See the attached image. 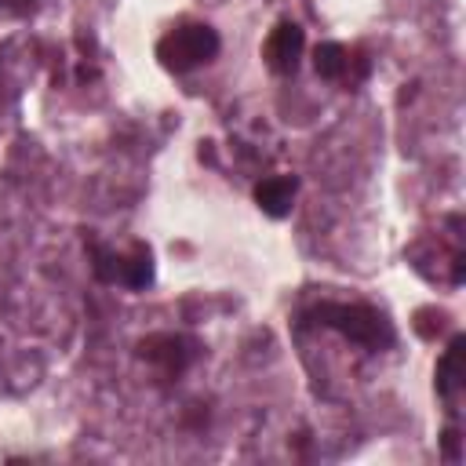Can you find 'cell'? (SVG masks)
<instances>
[{
	"mask_svg": "<svg viewBox=\"0 0 466 466\" xmlns=\"http://www.w3.org/2000/svg\"><path fill=\"white\" fill-rule=\"evenodd\" d=\"M309 317H313L317 324L339 331L342 339H350V342L371 350V353L390 350L393 339H397V331H393V324L386 320V313H379L375 306H364V302H320V306H313Z\"/></svg>",
	"mask_w": 466,
	"mask_h": 466,
	"instance_id": "obj_1",
	"label": "cell"
},
{
	"mask_svg": "<svg viewBox=\"0 0 466 466\" xmlns=\"http://www.w3.org/2000/svg\"><path fill=\"white\" fill-rule=\"evenodd\" d=\"M218 55V33L204 22H182L157 40V58L171 73H189Z\"/></svg>",
	"mask_w": 466,
	"mask_h": 466,
	"instance_id": "obj_2",
	"label": "cell"
},
{
	"mask_svg": "<svg viewBox=\"0 0 466 466\" xmlns=\"http://www.w3.org/2000/svg\"><path fill=\"white\" fill-rule=\"evenodd\" d=\"M138 357L157 364L164 379H175L189 368V360L197 357V342L186 335H149L138 342Z\"/></svg>",
	"mask_w": 466,
	"mask_h": 466,
	"instance_id": "obj_3",
	"label": "cell"
},
{
	"mask_svg": "<svg viewBox=\"0 0 466 466\" xmlns=\"http://www.w3.org/2000/svg\"><path fill=\"white\" fill-rule=\"evenodd\" d=\"M302 47H306V33L302 25L295 22H277L262 44V58L273 73H295L299 58H302Z\"/></svg>",
	"mask_w": 466,
	"mask_h": 466,
	"instance_id": "obj_4",
	"label": "cell"
},
{
	"mask_svg": "<svg viewBox=\"0 0 466 466\" xmlns=\"http://www.w3.org/2000/svg\"><path fill=\"white\" fill-rule=\"evenodd\" d=\"M462 386H466V339L455 335L451 346L444 350V357L437 360V397L455 404Z\"/></svg>",
	"mask_w": 466,
	"mask_h": 466,
	"instance_id": "obj_5",
	"label": "cell"
},
{
	"mask_svg": "<svg viewBox=\"0 0 466 466\" xmlns=\"http://www.w3.org/2000/svg\"><path fill=\"white\" fill-rule=\"evenodd\" d=\"M295 193H299V178L295 175H269L255 186V204L269 215V218H284L295 208Z\"/></svg>",
	"mask_w": 466,
	"mask_h": 466,
	"instance_id": "obj_6",
	"label": "cell"
},
{
	"mask_svg": "<svg viewBox=\"0 0 466 466\" xmlns=\"http://www.w3.org/2000/svg\"><path fill=\"white\" fill-rule=\"evenodd\" d=\"M116 284L124 288H146L153 284V255L146 244H135L127 255H120L116 262Z\"/></svg>",
	"mask_w": 466,
	"mask_h": 466,
	"instance_id": "obj_7",
	"label": "cell"
},
{
	"mask_svg": "<svg viewBox=\"0 0 466 466\" xmlns=\"http://www.w3.org/2000/svg\"><path fill=\"white\" fill-rule=\"evenodd\" d=\"M350 62H353V55L342 47V44H317V51H313V69H317V76L320 80H346L350 76Z\"/></svg>",
	"mask_w": 466,
	"mask_h": 466,
	"instance_id": "obj_8",
	"label": "cell"
},
{
	"mask_svg": "<svg viewBox=\"0 0 466 466\" xmlns=\"http://www.w3.org/2000/svg\"><path fill=\"white\" fill-rule=\"evenodd\" d=\"M444 451H448V459H459V433L455 430H444Z\"/></svg>",
	"mask_w": 466,
	"mask_h": 466,
	"instance_id": "obj_9",
	"label": "cell"
}]
</instances>
